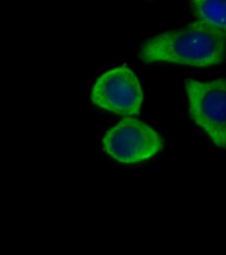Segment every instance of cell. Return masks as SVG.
I'll use <instances>...</instances> for the list:
<instances>
[{
	"label": "cell",
	"instance_id": "cell-1",
	"mask_svg": "<svg viewBox=\"0 0 226 255\" xmlns=\"http://www.w3.org/2000/svg\"><path fill=\"white\" fill-rule=\"evenodd\" d=\"M138 56L147 64L170 63L195 68L217 66L226 57V33L197 20L146 40Z\"/></svg>",
	"mask_w": 226,
	"mask_h": 255
},
{
	"label": "cell",
	"instance_id": "cell-3",
	"mask_svg": "<svg viewBox=\"0 0 226 255\" xmlns=\"http://www.w3.org/2000/svg\"><path fill=\"white\" fill-rule=\"evenodd\" d=\"M104 153L121 165H139L156 157L164 148L163 136L148 123L125 117L105 132Z\"/></svg>",
	"mask_w": 226,
	"mask_h": 255
},
{
	"label": "cell",
	"instance_id": "cell-5",
	"mask_svg": "<svg viewBox=\"0 0 226 255\" xmlns=\"http://www.w3.org/2000/svg\"><path fill=\"white\" fill-rule=\"evenodd\" d=\"M191 9L198 21L226 33V0H191Z\"/></svg>",
	"mask_w": 226,
	"mask_h": 255
},
{
	"label": "cell",
	"instance_id": "cell-4",
	"mask_svg": "<svg viewBox=\"0 0 226 255\" xmlns=\"http://www.w3.org/2000/svg\"><path fill=\"white\" fill-rule=\"evenodd\" d=\"M90 99L101 111L134 117L141 113L144 92L138 75L128 66L122 65L105 71L95 80Z\"/></svg>",
	"mask_w": 226,
	"mask_h": 255
},
{
	"label": "cell",
	"instance_id": "cell-2",
	"mask_svg": "<svg viewBox=\"0 0 226 255\" xmlns=\"http://www.w3.org/2000/svg\"><path fill=\"white\" fill-rule=\"evenodd\" d=\"M188 111L211 143L226 150V78L185 82Z\"/></svg>",
	"mask_w": 226,
	"mask_h": 255
}]
</instances>
